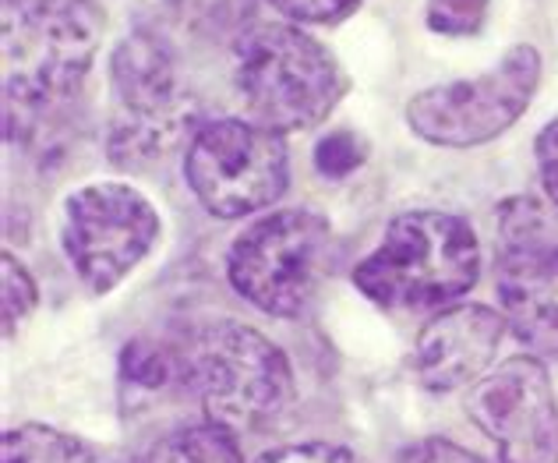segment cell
I'll return each instance as SVG.
<instances>
[{
    "label": "cell",
    "instance_id": "1",
    "mask_svg": "<svg viewBox=\"0 0 558 463\" xmlns=\"http://www.w3.org/2000/svg\"><path fill=\"white\" fill-rule=\"evenodd\" d=\"M107 14L96 0H4V138L28 146L75 99L99 53Z\"/></svg>",
    "mask_w": 558,
    "mask_h": 463
},
{
    "label": "cell",
    "instance_id": "2",
    "mask_svg": "<svg viewBox=\"0 0 558 463\" xmlns=\"http://www.w3.org/2000/svg\"><path fill=\"white\" fill-rule=\"evenodd\" d=\"M481 280V244L463 216L410 209L354 266L357 291L386 312L435 315L457 305Z\"/></svg>",
    "mask_w": 558,
    "mask_h": 463
},
{
    "label": "cell",
    "instance_id": "3",
    "mask_svg": "<svg viewBox=\"0 0 558 463\" xmlns=\"http://www.w3.org/2000/svg\"><path fill=\"white\" fill-rule=\"evenodd\" d=\"M233 89L247 121L276 135L312 132L347 93L336 53L304 25L252 22L233 39Z\"/></svg>",
    "mask_w": 558,
    "mask_h": 463
},
{
    "label": "cell",
    "instance_id": "4",
    "mask_svg": "<svg viewBox=\"0 0 558 463\" xmlns=\"http://www.w3.org/2000/svg\"><path fill=\"white\" fill-rule=\"evenodd\" d=\"M178 382L202 403L209 422L258 431L293 403L287 354L255 326L216 318L191 329L178 346Z\"/></svg>",
    "mask_w": 558,
    "mask_h": 463
},
{
    "label": "cell",
    "instance_id": "5",
    "mask_svg": "<svg viewBox=\"0 0 558 463\" xmlns=\"http://www.w3.org/2000/svg\"><path fill=\"white\" fill-rule=\"evenodd\" d=\"M117 110L107 127V156L117 170H145L198 132L195 99L181 89L173 42L156 25H135L110 50Z\"/></svg>",
    "mask_w": 558,
    "mask_h": 463
},
{
    "label": "cell",
    "instance_id": "6",
    "mask_svg": "<svg viewBox=\"0 0 558 463\" xmlns=\"http://www.w3.org/2000/svg\"><path fill=\"white\" fill-rule=\"evenodd\" d=\"M332 272V223L315 209H272L233 237L227 280L272 318L312 312Z\"/></svg>",
    "mask_w": 558,
    "mask_h": 463
},
{
    "label": "cell",
    "instance_id": "7",
    "mask_svg": "<svg viewBox=\"0 0 558 463\" xmlns=\"http://www.w3.org/2000/svg\"><path fill=\"white\" fill-rule=\"evenodd\" d=\"M287 135L244 118L202 121L184 146V181L198 206L216 220L244 216L276 206L290 187Z\"/></svg>",
    "mask_w": 558,
    "mask_h": 463
},
{
    "label": "cell",
    "instance_id": "8",
    "mask_svg": "<svg viewBox=\"0 0 558 463\" xmlns=\"http://www.w3.org/2000/svg\"><path fill=\"white\" fill-rule=\"evenodd\" d=\"M541 50L517 42L477 78L428 85L407 99V127L428 146L474 149L495 142L534 103L541 85Z\"/></svg>",
    "mask_w": 558,
    "mask_h": 463
},
{
    "label": "cell",
    "instance_id": "9",
    "mask_svg": "<svg viewBox=\"0 0 558 463\" xmlns=\"http://www.w3.org/2000/svg\"><path fill=\"white\" fill-rule=\"evenodd\" d=\"M163 220L135 184L96 181L61 206V248L93 294H110L156 248Z\"/></svg>",
    "mask_w": 558,
    "mask_h": 463
},
{
    "label": "cell",
    "instance_id": "10",
    "mask_svg": "<svg viewBox=\"0 0 558 463\" xmlns=\"http://www.w3.org/2000/svg\"><path fill=\"white\" fill-rule=\"evenodd\" d=\"M463 407L498 446L502 463H558V400L541 357L502 361L470 386Z\"/></svg>",
    "mask_w": 558,
    "mask_h": 463
},
{
    "label": "cell",
    "instance_id": "11",
    "mask_svg": "<svg viewBox=\"0 0 558 463\" xmlns=\"http://www.w3.org/2000/svg\"><path fill=\"white\" fill-rule=\"evenodd\" d=\"M502 332V312L477 305V301H466V305L457 301V305L435 312L417 332L414 357H410L414 379L435 393L474 386L495 361Z\"/></svg>",
    "mask_w": 558,
    "mask_h": 463
},
{
    "label": "cell",
    "instance_id": "12",
    "mask_svg": "<svg viewBox=\"0 0 558 463\" xmlns=\"http://www.w3.org/2000/svg\"><path fill=\"white\" fill-rule=\"evenodd\" d=\"M506 326L534 354L558 357V241L548 230L502 241L495 269Z\"/></svg>",
    "mask_w": 558,
    "mask_h": 463
},
{
    "label": "cell",
    "instance_id": "13",
    "mask_svg": "<svg viewBox=\"0 0 558 463\" xmlns=\"http://www.w3.org/2000/svg\"><path fill=\"white\" fill-rule=\"evenodd\" d=\"M135 463H244V453L238 446V431L205 422L170 431L167 439L149 446Z\"/></svg>",
    "mask_w": 558,
    "mask_h": 463
},
{
    "label": "cell",
    "instance_id": "14",
    "mask_svg": "<svg viewBox=\"0 0 558 463\" xmlns=\"http://www.w3.org/2000/svg\"><path fill=\"white\" fill-rule=\"evenodd\" d=\"M4 463H102L89 442L47 428L19 425L4 431Z\"/></svg>",
    "mask_w": 558,
    "mask_h": 463
},
{
    "label": "cell",
    "instance_id": "15",
    "mask_svg": "<svg viewBox=\"0 0 558 463\" xmlns=\"http://www.w3.org/2000/svg\"><path fill=\"white\" fill-rule=\"evenodd\" d=\"M178 346L156 340H131L121 354V379L138 389H163L178 382Z\"/></svg>",
    "mask_w": 558,
    "mask_h": 463
},
{
    "label": "cell",
    "instance_id": "16",
    "mask_svg": "<svg viewBox=\"0 0 558 463\" xmlns=\"http://www.w3.org/2000/svg\"><path fill=\"white\" fill-rule=\"evenodd\" d=\"M368 156H372L368 138L354 132V127H332L329 135H322L315 142V153H312L315 170L326 181H347L350 173L368 163Z\"/></svg>",
    "mask_w": 558,
    "mask_h": 463
},
{
    "label": "cell",
    "instance_id": "17",
    "mask_svg": "<svg viewBox=\"0 0 558 463\" xmlns=\"http://www.w3.org/2000/svg\"><path fill=\"white\" fill-rule=\"evenodd\" d=\"M0 277H4V340H14L39 305V287L11 252L0 255Z\"/></svg>",
    "mask_w": 558,
    "mask_h": 463
},
{
    "label": "cell",
    "instance_id": "18",
    "mask_svg": "<svg viewBox=\"0 0 558 463\" xmlns=\"http://www.w3.org/2000/svg\"><path fill=\"white\" fill-rule=\"evenodd\" d=\"M488 11L492 0H428L424 4V25L435 36L466 39L481 33L484 22H488Z\"/></svg>",
    "mask_w": 558,
    "mask_h": 463
},
{
    "label": "cell",
    "instance_id": "19",
    "mask_svg": "<svg viewBox=\"0 0 558 463\" xmlns=\"http://www.w3.org/2000/svg\"><path fill=\"white\" fill-rule=\"evenodd\" d=\"M262 4H269L279 19L293 25H336L354 14L361 0H262Z\"/></svg>",
    "mask_w": 558,
    "mask_h": 463
},
{
    "label": "cell",
    "instance_id": "20",
    "mask_svg": "<svg viewBox=\"0 0 558 463\" xmlns=\"http://www.w3.org/2000/svg\"><path fill=\"white\" fill-rule=\"evenodd\" d=\"M255 463H354V453L336 442H298L262 453Z\"/></svg>",
    "mask_w": 558,
    "mask_h": 463
},
{
    "label": "cell",
    "instance_id": "21",
    "mask_svg": "<svg viewBox=\"0 0 558 463\" xmlns=\"http://www.w3.org/2000/svg\"><path fill=\"white\" fill-rule=\"evenodd\" d=\"M534 159L541 187H545L548 202L558 209V118L541 127V135L534 138Z\"/></svg>",
    "mask_w": 558,
    "mask_h": 463
},
{
    "label": "cell",
    "instance_id": "22",
    "mask_svg": "<svg viewBox=\"0 0 558 463\" xmlns=\"http://www.w3.org/2000/svg\"><path fill=\"white\" fill-rule=\"evenodd\" d=\"M421 463H495V460H484V456L470 453V450H463V446L449 442V439H432L428 446H424Z\"/></svg>",
    "mask_w": 558,
    "mask_h": 463
}]
</instances>
